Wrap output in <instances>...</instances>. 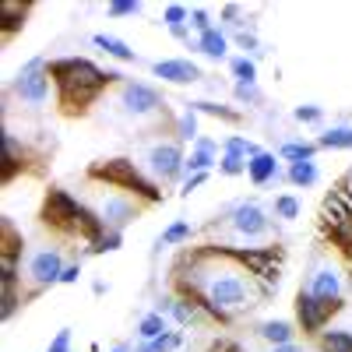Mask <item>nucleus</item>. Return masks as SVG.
Wrapping results in <instances>:
<instances>
[{"mask_svg": "<svg viewBox=\"0 0 352 352\" xmlns=\"http://www.w3.org/2000/svg\"><path fill=\"white\" fill-rule=\"evenodd\" d=\"M50 78L56 85V99H60L64 113H85L106 92V85H124L120 71H102L88 56H56L50 60Z\"/></svg>", "mask_w": 352, "mask_h": 352, "instance_id": "obj_1", "label": "nucleus"}, {"mask_svg": "<svg viewBox=\"0 0 352 352\" xmlns=\"http://www.w3.org/2000/svg\"><path fill=\"white\" fill-rule=\"evenodd\" d=\"M226 261L240 264V268L264 289L272 292L282 282V268H285V250L282 247H219Z\"/></svg>", "mask_w": 352, "mask_h": 352, "instance_id": "obj_2", "label": "nucleus"}, {"mask_svg": "<svg viewBox=\"0 0 352 352\" xmlns=\"http://www.w3.org/2000/svg\"><path fill=\"white\" fill-rule=\"evenodd\" d=\"M88 176H92V180L109 184V187H120L124 194L141 197V201H148V204H159L162 201V190L155 187V180H148V176L134 166V159H102V162H96L92 169H88Z\"/></svg>", "mask_w": 352, "mask_h": 352, "instance_id": "obj_3", "label": "nucleus"}, {"mask_svg": "<svg viewBox=\"0 0 352 352\" xmlns=\"http://www.w3.org/2000/svg\"><path fill=\"white\" fill-rule=\"evenodd\" d=\"M50 88H56V85L50 78V60H43V56H32L14 78V96L25 106H43L50 99Z\"/></svg>", "mask_w": 352, "mask_h": 352, "instance_id": "obj_4", "label": "nucleus"}, {"mask_svg": "<svg viewBox=\"0 0 352 352\" xmlns=\"http://www.w3.org/2000/svg\"><path fill=\"white\" fill-rule=\"evenodd\" d=\"M81 204H85V201H78L71 190L53 187V190H46V201H43V222H46L53 232H64V236H71L74 226H78Z\"/></svg>", "mask_w": 352, "mask_h": 352, "instance_id": "obj_5", "label": "nucleus"}, {"mask_svg": "<svg viewBox=\"0 0 352 352\" xmlns=\"http://www.w3.org/2000/svg\"><path fill=\"white\" fill-rule=\"evenodd\" d=\"M144 166H148V173L155 180L176 184L187 173V155L180 152L176 141H155V144H148V152H144Z\"/></svg>", "mask_w": 352, "mask_h": 352, "instance_id": "obj_6", "label": "nucleus"}, {"mask_svg": "<svg viewBox=\"0 0 352 352\" xmlns=\"http://www.w3.org/2000/svg\"><path fill=\"white\" fill-rule=\"evenodd\" d=\"M120 106L131 120H148V116L166 113V102L159 96L155 85H144V81H124L120 85Z\"/></svg>", "mask_w": 352, "mask_h": 352, "instance_id": "obj_7", "label": "nucleus"}, {"mask_svg": "<svg viewBox=\"0 0 352 352\" xmlns=\"http://www.w3.org/2000/svg\"><path fill=\"white\" fill-rule=\"evenodd\" d=\"M342 310H345V300L320 303V300L310 296V289L303 285V289H300V296H296V328H300L303 335H320L328 320H331L335 314H342Z\"/></svg>", "mask_w": 352, "mask_h": 352, "instance_id": "obj_8", "label": "nucleus"}, {"mask_svg": "<svg viewBox=\"0 0 352 352\" xmlns=\"http://www.w3.org/2000/svg\"><path fill=\"white\" fill-rule=\"evenodd\" d=\"M64 268H67V264H64V257H60V250H56V247H39V250L28 254V261H25V275L32 278L39 289L60 285Z\"/></svg>", "mask_w": 352, "mask_h": 352, "instance_id": "obj_9", "label": "nucleus"}, {"mask_svg": "<svg viewBox=\"0 0 352 352\" xmlns=\"http://www.w3.org/2000/svg\"><path fill=\"white\" fill-rule=\"evenodd\" d=\"M229 226H232V232H236L240 240H261V236H268L272 219H268V212H264L261 204L243 201V204H236V208L229 212Z\"/></svg>", "mask_w": 352, "mask_h": 352, "instance_id": "obj_10", "label": "nucleus"}, {"mask_svg": "<svg viewBox=\"0 0 352 352\" xmlns=\"http://www.w3.org/2000/svg\"><path fill=\"white\" fill-rule=\"evenodd\" d=\"M99 219L106 222V229H116V232H124V226H131L138 219V197L131 194H106L102 204H99Z\"/></svg>", "mask_w": 352, "mask_h": 352, "instance_id": "obj_11", "label": "nucleus"}, {"mask_svg": "<svg viewBox=\"0 0 352 352\" xmlns=\"http://www.w3.org/2000/svg\"><path fill=\"white\" fill-rule=\"evenodd\" d=\"M307 289H310V296L320 300V303L345 300V296H342V275H338V268H331V264H328V268H317V272L310 275Z\"/></svg>", "mask_w": 352, "mask_h": 352, "instance_id": "obj_12", "label": "nucleus"}, {"mask_svg": "<svg viewBox=\"0 0 352 352\" xmlns=\"http://www.w3.org/2000/svg\"><path fill=\"white\" fill-rule=\"evenodd\" d=\"M152 74L162 78V81H169V85H194V81L204 78L194 60H155L152 64Z\"/></svg>", "mask_w": 352, "mask_h": 352, "instance_id": "obj_13", "label": "nucleus"}, {"mask_svg": "<svg viewBox=\"0 0 352 352\" xmlns=\"http://www.w3.org/2000/svg\"><path fill=\"white\" fill-rule=\"evenodd\" d=\"M247 176H250V184H254V187H264V184L278 180V176H282L278 155H275V152H261V155L247 159Z\"/></svg>", "mask_w": 352, "mask_h": 352, "instance_id": "obj_14", "label": "nucleus"}, {"mask_svg": "<svg viewBox=\"0 0 352 352\" xmlns=\"http://www.w3.org/2000/svg\"><path fill=\"white\" fill-rule=\"evenodd\" d=\"M159 314L173 317L180 328H187V324H194V320L201 317V307L194 300H187V296H162L159 300Z\"/></svg>", "mask_w": 352, "mask_h": 352, "instance_id": "obj_15", "label": "nucleus"}, {"mask_svg": "<svg viewBox=\"0 0 352 352\" xmlns=\"http://www.w3.org/2000/svg\"><path fill=\"white\" fill-rule=\"evenodd\" d=\"M219 144L212 141V138H197L194 141V152L187 155V173L194 176V173H208L212 166H219Z\"/></svg>", "mask_w": 352, "mask_h": 352, "instance_id": "obj_16", "label": "nucleus"}, {"mask_svg": "<svg viewBox=\"0 0 352 352\" xmlns=\"http://www.w3.org/2000/svg\"><path fill=\"white\" fill-rule=\"evenodd\" d=\"M296 324H289V320H264V324H257V338L261 342H268L272 349L278 345H292L296 342Z\"/></svg>", "mask_w": 352, "mask_h": 352, "instance_id": "obj_17", "label": "nucleus"}, {"mask_svg": "<svg viewBox=\"0 0 352 352\" xmlns=\"http://www.w3.org/2000/svg\"><path fill=\"white\" fill-rule=\"evenodd\" d=\"M28 8H32V4H21V0H0V32H4V39L14 36L18 28L25 25Z\"/></svg>", "mask_w": 352, "mask_h": 352, "instance_id": "obj_18", "label": "nucleus"}, {"mask_svg": "<svg viewBox=\"0 0 352 352\" xmlns=\"http://www.w3.org/2000/svg\"><path fill=\"white\" fill-rule=\"evenodd\" d=\"M74 232H78V236H85L88 243H92V240H99L102 232H106V222L99 219V212H96V208H88V204H81V212H78V226H74Z\"/></svg>", "mask_w": 352, "mask_h": 352, "instance_id": "obj_19", "label": "nucleus"}, {"mask_svg": "<svg viewBox=\"0 0 352 352\" xmlns=\"http://www.w3.org/2000/svg\"><path fill=\"white\" fill-rule=\"evenodd\" d=\"M194 50H201L204 56H212V60H222L226 50H229V39H226L222 28H212V32H204V36L194 39Z\"/></svg>", "mask_w": 352, "mask_h": 352, "instance_id": "obj_20", "label": "nucleus"}, {"mask_svg": "<svg viewBox=\"0 0 352 352\" xmlns=\"http://www.w3.org/2000/svg\"><path fill=\"white\" fill-rule=\"evenodd\" d=\"M92 46H99V50H106L109 56H116L120 64H134L138 60V53L124 43V39H116V36H106V32H99V36H92Z\"/></svg>", "mask_w": 352, "mask_h": 352, "instance_id": "obj_21", "label": "nucleus"}, {"mask_svg": "<svg viewBox=\"0 0 352 352\" xmlns=\"http://www.w3.org/2000/svg\"><path fill=\"white\" fill-rule=\"evenodd\" d=\"M162 25L169 28V32H173L176 39H187L190 8H184V4H166V11H162Z\"/></svg>", "mask_w": 352, "mask_h": 352, "instance_id": "obj_22", "label": "nucleus"}, {"mask_svg": "<svg viewBox=\"0 0 352 352\" xmlns=\"http://www.w3.org/2000/svg\"><path fill=\"white\" fill-rule=\"evenodd\" d=\"M166 331H169V320H166V314H159V310L144 314V317L138 320V338H141V342H155V338H162Z\"/></svg>", "mask_w": 352, "mask_h": 352, "instance_id": "obj_23", "label": "nucleus"}, {"mask_svg": "<svg viewBox=\"0 0 352 352\" xmlns=\"http://www.w3.org/2000/svg\"><path fill=\"white\" fill-rule=\"evenodd\" d=\"M317 148L328 152H352V127H328L317 138Z\"/></svg>", "mask_w": 352, "mask_h": 352, "instance_id": "obj_24", "label": "nucleus"}, {"mask_svg": "<svg viewBox=\"0 0 352 352\" xmlns=\"http://www.w3.org/2000/svg\"><path fill=\"white\" fill-rule=\"evenodd\" d=\"M278 155H282L289 166H292V162H314V155H317V144H314V141H285Z\"/></svg>", "mask_w": 352, "mask_h": 352, "instance_id": "obj_25", "label": "nucleus"}, {"mask_svg": "<svg viewBox=\"0 0 352 352\" xmlns=\"http://www.w3.org/2000/svg\"><path fill=\"white\" fill-rule=\"evenodd\" d=\"M285 176H289L292 187H314V184L320 180L317 162H292V166L285 169Z\"/></svg>", "mask_w": 352, "mask_h": 352, "instance_id": "obj_26", "label": "nucleus"}, {"mask_svg": "<svg viewBox=\"0 0 352 352\" xmlns=\"http://www.w3.org/2000/svg\"><path fill=\"white\" fill-rule=\"evenodd\" d=\"M320 345H324V352H352V331L324 328V331H320Z\"/></svg>", "mask_w": 352, "mask_h": 352, "instance_id": "obj_27", "label": "nucleus"}, {"mask_svg": "<svg viewBox=\"0 0 352 352\" xmlns=\"http://www.w3.org/2000/svg\"><path fill=\"white\" fill-rule=\"evenodd\" d=\"M173 134H176V141H197L201 134H197V113L187 106L180 116H176V124H173Z\"/></svg>", "mask_w": 352, "mask_h": 352, "instance_id": "obj_28", "label": "nucleus"}, {"mask_svg": "<svg viewBox=\"0 0 352 352\" xmlns=\"http://www.w3.org/2000/svg\"><path fill=\"white\" fill-rule=\"evenodd\" d=\"M194 236V226L190 222H173L162 229V236H159V247H180Z\"/></svg>", "mask_w": 352, "mask_h": 352, "instance_id": "obj_29", "label": "nucleus"}, {"mask_svg": "<svg viewBox=\"0 0 352 352\" xmlns=\"http://www.w3.org/2000/svg\"><path fill=\"white\" fill-rule=\"evenodd\" d=\"M229 71L232 78H236V85H257V64H254V56H236V60H229Z\"/></svg>", "mask_w": 352, "mask_h": 352, "instance_id": "obj_30", "label": "nucleus"}, {"mask_svg": "<svg viewBox=\"0 0 352 352\" xmlns=\"http://www.w3.org/2000/svg\"><path fill=\"white\" fill-rule=\"evenodd\" d=\"M194 113H208V116H219L226 124H240V109H229V106H219V102H208V99H197L190 102Z\"/></svg>", "mask_w": 352, "mask_h": 352, "instance_id": "obj_31", "label": "nucleus"}, {"mask_svg": "<svg viewBox=\"0 0 352 352\" xmlns=\"http://www.w3.org/2000/svg\"><path fill=\"white\" fill-rule=\"evenodd\" d=\"M184 345V331H166L162 338H155V342H141L134 352H176Z\"/></svg>", "mask_w": 352, "mask_h": 352, "instance_id": "obj_32", "label": "nucleus"}, {"mask_svg": "<svg viewBox=\"0 0 352 352\" xmlns=\"http://www.w3.org/2000/svg\"><path fill=\"white\" fill-rule=\"evenodd\" d=\"M222 152H226V155H240V159H254V155H261L264 148H261V144H254V141H247V138H240V134H232V138H226Z\"/></svg>", "mask_w": 352, "mask_h": 352, "instance_id": "obj_33", "label": "nucleus"}, {"mask_svg": "<svg viewBox=\"0 0 352 352\" xmlns=\"http://www.w3.org/2000/svg\"><path fill=\"white\" fill-rule=\"evenodd\" d=\"M124 247V232H116V229H106L99 240L88 243V254H113V250H120Z\"/></svg>", "mask_w": 352, "mask_h": 352, "instance_id": "obj_34", "label": "nucleus"}, {"mask_svg": "<svg viewBox=\"0 0 352 352\" xmlns=\"http://www.w3.org/2000/svg\"><path fill=\"white\" fill-rule=\"evenodd\" d=\"M275 215L285 219V222L300 219V201L292 197V194H278V197H275Z\"/></svg>", "mask_w": 352, "mask_h": 352, "instance_id": "obj_35", "label": "nucleus"}, {"mask_svg": "<svg viewBox=\"0 0 352 352\" xmlns=\"http://www.w3.org/2000/svg\"><path fill=\"white\" fill-rule=\"evenodd\" d=\"M219 173H222V176H243V173H247V159H240V155H226V152H222V159H219Z\"/></svg>", "mask_w": 352, "mask_h": 352, "instance_id": "obj_36", "label": "nucleus"}, {"mask_svg": "<svg viewBox=\"0 0 352 352\" xmlns=\"http://www.w3.org/2000/svg\"><path fill=\"white\" fill-rule=\"evenodd\" d=\"M292 116H296V124H320L324 120V109L320 106H296Z\"/></svg>", "mask_w": 352, "mask_h": 352, "instance_id": "obj_37", "label": "nucleus"}, {"mask_svg": "<svg viewBox=\"0 0 352 352\" xmlns=\"http://www.w3.org/2000/svg\"><path fill=\"white\" fill-rule=\"evenodd\" d=\"M138 11H141L138 0H113V4L106 8L109 18H127V14H138Z\"/></svg>", "mask_w": 352, "mask_h": 352, "instance_id": "obj_38", "label": "nucleus"}, {"mask_svg": "<svg viewBox=\"0 0 352 352\" xmlns=\"http://www.w3.org/2000/svg\"><path fill=\"white\" fill-rule=\"evenodd\" d=\"M190 28H194V32L197 36H204V32H212V18H208V11H204V8H190Z\"/></svg>", "mask_w": 352, "mask_h": 352, "instance_id": "obj_39", "label": "nucleus"}, {"mask_svg": "<svg viewBox=\"0 0 352 352\" xmlns=\"http://www.w3.org/2000/svg\"><path fill=\"white\" fill-rule=\"evenodd\" d=\"M18 307H21V292L18 289H4V310H0V317L11 320L18 314Z\"/></svg>", "mask_w": 352, "mask_h": 352, "instance_id": "obj_40", "label": "nucleus"}, {"mask_svg": "<svg viewBox=\"0 0 352 352\" xmlns=\"http://www.w3.org/2000/svg\"><path fill=\"white\" fill-rule=\"evenodd\" d=\"M236 99H240V102H247V106L261 102V92H257V85H236Z\"/></svg>", "mask_w": 352, "mask_h": 352, "instance_id": "obj_41", "label": "nucleus"}, {"mask_svg": "<svg viewBox=\"0 0 352 352\" xmlns=\"http://www.w3.org/2000/svg\"><path fill=\"white\" fill-rule=\"evenodd\" d=\"M46 352H71V328L56 331V338L50 342V349H46Z\"/></svg>", "mask_w": 352, "mask_h": 352, "instance_id": "obj_42", "label": "nucleus"}, {"mask_svg": "<svg viewBox=\"0 0 352 352\" xmlns=\"http://www.w3.org/2000/svg\"><path fill=\"white\" fill-rule=\"evenodd\" d=\"M222 18H226V25L236 28V32H243V21H240V8H236V4H226V8H222Z\"/></svg>", "mask_w": 352, "mask_h": 352, "instance_id": "obj_43", "label": "nucleus"}, {"mask_svg": "<svg viewBox=\"0 0 352 352\" xmlns=\"http://www.w3.org/2000/svg\"><path fill=\"white\" fill-rule=\"evenodd\" d=\"M204 180H208V173H194V176H187V184H184V190H180V194H184V197H190Z\"/></svg>", "mask_w": 352, "mask_h": 352, "instance_id": "obj_44", "label": "nucleus"}, {"mask_svg": "<svg viewBox=\"0 0 352 352\" xmlns=\"http://www.w3.org/2000/svg\"><path fill=\"white\" fill-rule=\"evenodd\" d=\"M78 278H81V264H67L64 275H60V285H74Z\"/></svg>", "mask_w": 352, "mask_h": 352, "instance_id": "obj_45", "label": "nucleus"}, {"mask_svg": "<svg viewBox=\"0 0 352 352\" xmlns=\"http://www.w3.org/2000/svg\"><path fill=\"white\" fill-rule=\"evenodd\" d=\"M236 43H240L243 50H250V53H257V36H254V32H236Z\"/></svg>", "mask_w": 352, "mask_h": 352, "instance_id": "obj_46", "label": "nucleus"}, {"mask_svg": "<svg viewBox=\"0 0 352 352\" xmlns=\"http://www.w3.org/2000/svg\"><path fill=\"white\" fill-rule=\"evenodd\" d=\"M272 352H303V345L292 342V345H278V349H272Z\"/></svg>", "mask_w": 352, "mask_h": 352, "instance_id": "obj_47", "label": "nucleus"}, {"mask_svg": "<svg viewBox=\"0 0 352 352\" xmlns=\"http://www.w3.org/2000/svg\"><path fill=\"white\" fill-rule=\"evenodd\" d=\"M106 289H109L106 282H92V292H96V296H102V292H106Z\"/></svg>", "mask_w": 352, "mask_h": 352, "instance_id": "obj_48", "label": "nucleus"}, {"mask_svg": "<svg viewBox=\"0 0 352 352\" xmlns=\"http://www.w3.org/2000/svg\"><path fill=\"white\" fill-rule=\"evenodd\" d=\"M109 352H131V345H127V342H120V345H113Z\"/></svg>", "mask_w": 352, "mask_h": 352, "instance_id": "obj_49", "label": "nucleus"}, {"mask_svg": "<svg viewBox=\"0 0 352 352\" xmlns=\"http://www.w3.org/2000/svg\"><path fill=\"white\" fill-rule=\"evenodd\" d=\"M320 352H324V349H320Z\"/></svg>", "mask_w": 352, "mask_h": 352, "instance_id": "obj_50", "label": "nucleus"}]
</instances>
